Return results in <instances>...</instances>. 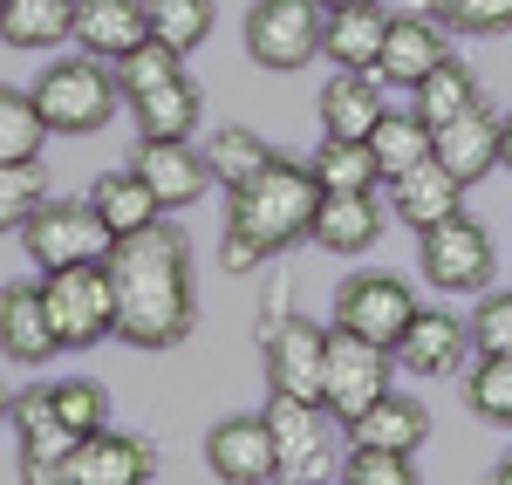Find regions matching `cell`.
<instances>
[{
  "mask_svg": "<svg viewBox=\"0 0 512 485\" xmlns=\"http://www.w3.org/2000/svg\"><path fill=\"white\" fill-rule=\"evenodd\" d=\"M110 287H117V342L130 349H178L198 328L192 246L178 226L151 219L144 233L110 246Z\"/></svg>",
  "mask_w": 512,
  "mask_h": 485,
  "instance_id": "1",
  "label": "cell"
},
{
  "mask_svg": "<svg viewBox=\"0 0 512 485\" xmlns=\"http://www.w3.org/2000/svg\"><path fill=\"white\" fill-rule=\"evenodd\" d=\"M315 205H321L315 171L301 158H280L274 151L246 185L226 192V226L246 233V240L274 260V253H287L294 240H315Z\"/></svg>",
  "mask_w": 512,
  "mask_h": 485,
  "instance_id": "2",
  "label": "cell"
},
{
  "mask_svg": "<svg viewBox=\"0 0 512 485\" xmlns=\"http://www.w3.org/2000/svg\"><path fill=\"white\" fill-rule=\"evenodd\" d=\"M123 89H117V69L96 62V55H69V62H48L35 76V110L48 123V137H89L117 117Z\"/></svg>",
  "mask_w": 512,
  "mask_h": 485,
  "instance_id": "3",
  "label": "cell"
},
{
  "mask_svg": "<svg viewBox=\"0 0 512 485\" xmlns=\"http://www.w3.org/2000/svg\"><path fill=\"white\" fill-rule=\"evenodd\" d=\"M41 301H48V322L62 349H96L117 335V287L110 267L89 260V267H62V274H41Z\"/></svg>",
  "mask_w": 512,
  "mask_h": 485,
  "instance_id": "4",
  "label": "cell"
},
{
  "mask_svg": "<svg viewBox=\"0 0 512 485\" xmlns=\"http://www.w3.org/2000/svg\"><path fill=\"white\" fill-rule=\"evenodd\" d=\"M260 356H267V383L287 397H321V369H328V328L287 308V287L274 281L267 322H260Z\"/></svg>",
  "mask_w": 512,
  "mask_h": 485,
  "instance_id": "5",
  "label": "cell"
},
{
  "mask_svg": "<svg viewBox=\"0 0 512 485\" xmlns=\"http://www.w3.org/2000/svg\"><path fill=\"white\" fill-rule=\"evenodd\" d=\"M417 267L437 294H485L492 274H499V253H492V233L472 212H451V219L417 233Z\"/></svg>",
  "mask_w": 512,
  "mask_h": 485,
  "instance_id": "6",
  "label": "cell"
},
{
  "mask_svg": "<svg viewBox=\"0 0 512 485\" xmlns=\"http://www.w3.org/2000/svg\"><path fill=\"white\" fill-rule=\"evenodd\" d=\"M21 246L41 274H62V267H89V260H110L117 233L96 219L89 199H41L35 219L21 226Z\"/></svg>",
  "mask_w": 512,
  "mask_h": 485,
  "instance_id": "7",
  "label": "cell"
},
{
  "mask_svg": "<svg viewBox=\"0 0 512 485\" xmlns=\"http://www.w3.org/2000/svg\"><path fill=\"white\" fill-rule=\"evenodd\" d=\"M321 21H328V7H315V0H253L246 7V55L274 76H294L321 55Z\"/></svg>",
  "mask_w": 512,
  "mask_h": 485,
  "instance_id": "8",
  "label": "cell"
},
{
  "mask_svg": "<svg viewBox=\"0 0 512 485\" xmlns=\"http://www.w3.org/2000/svg\"><path fill=\"white\" fill-rule=\"evenodd\" d=\"M390 349H376L369 335H349V328H328V369H321V404L335 424H355L362 410L390 390Z\"/></svg>",
  "mask_w": 512,
  "mask_h": 485,
  "instance_id": "9",
  "label": "cell"
},
{
  "mask_svg": "<svg viewBox=\"0 0 512 485\" xmlns=\"http://www.w3.org/2000/svg\"><path fill=\"white\" fill-rule=\"evenodd\" d=\"M417 322V294L403 274H349V281L335 287V328H349V335H369L376 349H390L410 335Z\"/></svg>",
  "mask_w": 512,
  "mask_h": 485,
  "instance_id": "10",
  "label": "cell"
},
{
  "mask_svg": "<svg viewBox=\"0 0 512 485\" xmlns=\"http://www.w3.org/2000/svg\"><path fill=\"white\" fill-rule=\"evenodd\" d=\"M205 472L219 485H280V445L267 417H226L205 431Z\"/></svg>",
  "mask_w": 512,
  "mask_h": 485,
  "instance_id": "11",
  "label": "cell"
},
{
  "mask_svg": "<svg viewBox=\"0 0 512 485\" xmlns=\"http://www.w3.org/2000/svg\"><path fill=\"white\" fill-rule=\"evenodd\" d=\"M260 417H267V431H274V445H280V465L294 479H321V465L335 451V417H328V404L321 397H287V390H274Z\"/></svg>",
  "mask_w": 512,
  "mask_h": 485,
  "instance_id": "12",
  "label": "cell"
},
{
  "mask_svg": "<svg viewBox=\"0 0 512 485\" xmlns=\"http://www.w3.org/2000/svg\"><path fill=\"white\" fill-rule=\"evenodd\" d=\"M14 438H21V485H62V465L76 458V431L62 424V410L48 390L14 397Z\"/></svg>",
  "mask_w": 512,
  "mask_h": 485,
  "instance_id": "13",
  "label": "cell"
},
{
  "mask_svg": "<svg viewBox=\"0 0 512 485\" xmlns=\"http://www.w3.org/2000/svg\"><path fill=\"white\" fill-rule=\"evenodd\" d=\"M130 164H137V178L151 185L158 212H185V205H198L205 185H212L205 151H192V137H137Z\"/></svg>",
  "mask_w": 512,
  "mask_h": 485,
  "instance_id": "14",
  "label": "cell"
},
{
  "mask_svg": "<svg viewBox=\"0 0 512 485\" xmlns=\"http://www.w3.org/2000/svg\"><path fill=\"white\" fill-rule=\"evenodd\" d=\"M444 55H451V28L431 7L424 14H390V35H383V55H376V82L383 89H417Z\"/></svg>",
  "mask_w": 512,
  "mask_h": 485,
  "instance_id": "15",
  "label": "cell"
},
{
  "mask_svg": "<svg viewBox=\"0 0 512 485\" xmlns=\"http://www.w3.org/2000/svg\"><path fill=\"white\" fill-rule=\"evenodd\" d=\"M158 479V451L130 431H89L76 445V458L62 465V485H151Z\"/></svg>",
  "mask_w": 512,
  "mask_h": 485,
  "instance_id": "16",
  "label": "cell"
},
{
  "mask_svg": "<svg viewBox=\"0 0 512 485\" xmlns=\"http://www.w3.org/2000/svg\"><path fill=\"white\" fill-rule=\"evenodd\" d=\"M0 349L21 369H41L48 356H62L48 301H41V281H0Z\"/></svg>",
  "mask_w": 512,
  "mask_h": 485,
  "instance_id": "17",
  "label": "cell"
},
{
  "mask_svg": "<svg viewBox=\"0 0 512 485\" xmlns=\"http://www.w3.org/2000/svg\"><path fill=\"white\" fill-rule=\"evenodd\" d=\"M431 158L458 178V185H478L485 171H499V117L492 103H478L465 117H444L431 130Z\"/></svg>",
  "mask_w": 512,
  "mask_h": 485,
  "instance_id": "18",
  "label": "cell"
},
{
  "mask_svg": "<svg viewBox=\"0 0 512 485\" xmlns=\"http://www.w3.org/2000/svg\"><path fill=\"white\" fill-rule=\"evenodd\" d=\"M151 41L144 0H76V48L96 62H123L130 48Z\"/></svg>",
  "mask_w": 512,
  "mask_h": 485,
  "instance_id": "19",
  "label": "cell"
},
{
  "mask_svg": "<svg viewBox=\"0 0 512 485\" xmlns=\"http://www.w3.org/2000/svg\"><path fill=\"white\" fill-rule=\"evenodd\" d=\"M465 356H472V328L444 308H431V315L417 308L410 335L396 342V369H410V376H458Z\"/></svg>",
  "mask_w": 512,
  "mask_h": 485,
  "instance_id": "20",
  "label": "cell"
},
{
  "mask_svg": "<svg viewBox=\"0 0 512 485\" xmlns=\"http://www.w3.org/2000/svg\"><path fill=\"white\" fill-rule=\"evenodd\" d=\"M390 103H383V82L362 76V69H335L328 89H321L315 117H321V137H355V144H369V130L383 117Z\"/></svg>",
  "mask_w": 512,
  "mask_h": 485,
  "instance_id": "21",
  "label": "cell"
},
{
  "mask_svg": "<svg viewBox=\"0 0 512 485\" xmlns=\"http://www.w3.org/2000/svg\"><path fill=\"white\" fill-rule=\"evenodd\" d=\"M390 212L403 219V226H437V219H451V212H465V185L444 171L437 158L410 164V171H396L390 178Z\"/></svg>",
  "mask_w": 512,
  "mask_h": 485,
  "instance_id": "22",
  "label": "cell"
},
{
  "mask_svg": "<svg viewBox=\"0 0 512 485\" xmlns=\"http://www.w3.org/2000/svg\"><path fill=\"white\" fill-rule=\"evenodd\" d=\"M383 35H390L383 0H369V7H328V21H321V55H328L335 69H362V76H376Z\"/></svg>",
  "mask_w": 512,
  "mask_h": 485,
  "instance_id": "23",
  "label": "cell"
},
{
  "mask_svg": "<svg viewBox=\"0 0 512 485\" xmlns=\"http://www.w3.org/2000/svg\"><path fill=\"white\" fill-rule=\"evenodd\" d=\"M342 438L369 445V451H417L431 438V410L417 404V397H403V390H383L355 424H342Z\"/></svg>",
  "mask_w": 512,
  "mask_h": 485,
  "instance_id": "24",
  "label": "cell"
},
{
  "mask_svg": "<svg viewBox=\"0 0 512 485\" xmlns=\"http://www.w3.org/2000/svg\"><path fill=\"white\" fill-rule=\"evenodd\" d=\"M383 240V205L376 192H321L315 205V246L321 253H369Z\"/></svg>",
  "mask_w": 512,
  "mask_h": 485,
  "instance_id": "25",
  "label": "cell"
},
{
  "mask_svg": "<svg viewBox=\"0 0 512 485\" xmlns=\"http://www.w3.org/2000/svg\"><path fill=\"white\" fill-rule=\"evenodd\" d=\"M0 41L28 48V55L76 41V0H7L0 7Z\"/></svg>",
  "mask_w": 512,
  "mask_h": 485,
  "instance_id": "26",
  "label": "cell"
},
{
  "mask_svg": "<svg viewBox=\"0 0 512 485\" xmlns=\"http://www.w3.org/2000/svg\"><path fill=\"white\" fill-rule=\"evenodd\" d=\"M89 205H96V219L130 240V233H144L151 219H158V199H151V185L137 178V164H123V171H103L96 185H89Z\"/></svg>",
  "mask_w": 512,
  "mask_h": 485,
  "instance_id": "27",
  "label": "cell"
},
{
  "mask_svg": "<svg viewBox=\"0 0 512 485\" xmlns=\"http://www.w3.org/2000/svg\"><path fill=\"white\" fill-rule=\"evenodd\" d=\"M130 117H137V137H192L205 123V96H198L192 76H178L164 89H151V96H137Z\"/></svg>",
  "mask_w": 512,
  "mask_h": 485,
  "instance_id": "28",
  "label": "cell"
},
{
  "mask_svg": "<svg viewBox=\"0 0 512 485\" xmlns=\"http://www.w3.org/2000/svg\"><path fill=\"white\" fill-rule=\"evenodd\" d=\"M308 171H315L321 192H376V185H383L376 151H369V144H355V137H321L315 158H308Z\"/></svg>",
  "mask_w": 512,
  "mask_h": 485,
  "instance_id": "29",
  "label": "cell"
},
{
  "mask_svg": "<svg viewBox=\"0 0 512 485\" xmlns=\"http://www.w3.org/2000/svg\"><path fill=\"white\" fill-rule=\"evenodd\" d=\"M410 96H417L410 110H417V117L431 123V130H437L444 117H465V110H478V103H485V89H478V76L465 69V62H458V55H444V62H437V69H431L424 82H417Z\"/></svg>",
  "mask_w": 512,
  "mask_h": 485,
  "instance_id": "30",
  "label": "cell"
},
{
  "mask_svg": "<svg viewBox=\"0 0 512 485\" xmlns=\"http://www.w3.org/2000/svg\"><path fill=\"white\" fill-rule=\"evenodd\" d=\"M274 158V144L260 137V130H246V123H219V130H205V171H212V185H246L260 164Z\"/></svg>",
  "mask_w": 512,
  "mask_h": 485,
  "instance_id": "31",
  "label": "cell"
},
{
  "mask_svg": "<svg viewBox=\"0 0 512 485\" xmlns=\"http://www.w3.org/2000/svg\"><path fill=\"white\" fill-rule=\"evenodd\" d=\"M369 151L383 164V185H390L396 171H410V164L431 158V123L417 117V110H383L376 130H369Z\"/></svg>",
  "mask_w": 512,
  "mask_h": 485,
  "instance_id": "32",
  "label": "cell"
},
{
  "mask_svg": "<svg viewBox=\"0 0 512 485\" xmlns=\"http://www.w3.org/2000/svg\"><path fill=\"white\" fill-rule=\"evenodd\" d=\"M41 144H48V123L35 110V89L0 82V164H41Z\"/></svg>",
  "mask_w": 512,
  "mask_h": 485,
  "instance_id": "33",
  "label": "cell"
},
{
  "mask_svg": "<svg viewBox=\"0 0 512 485\" xmlns=\"http://www.w3.org/2000/svg\"><path fill=\"white\" fill-rule=\"evenodd\" d=\"M144 14H151V41L178 48V55H192L198 41L212 35V21H219L212 0H144Z\"/></svg>",
  "mask_w": 512,
  "mask_h": 485,
  "instance_id": "34",
  "label": "cell"
},
{
  "mask_svg": "<svg viewBox=\"0 0 512 485\" xmlns=\"http://www.w3.org/2000/svg\"><path fill=\"white\" fill-rule=\"evenodd\" d=\"M465 410L478 424L512 431V356H478L472 376H465Z\"/></svg>",
  "mask_w": 512,
  "mask_h": 485,
  "instance_id": "35",
  "label": "cell"
},
{
  "mask_svg": "<svg viewBox=\"0 0 512 485\" xmlns=\"http://www.w3.org/2000/svg\"><path fill=\"white\" fill-rule=\"evenodd\" d=\"M110 69H117L123 103H137V96H151V89H164V82L185 76V55H178V48H164V41H144V48H130L123 62H110Z\"/></svg>",
  "mask_w": 512,
  "mask_h": 485,
  "instance_id": "36",
  "label": "cell"
},
{
  "mask_svg": "<svg viewBox=\"0 0 512 485\" xmlns=\"http://www.w3.org/2000/svg\"><path fill=\"white\" fill-rule=\"evenodd\" d=\"M41 199H48L41 164H0V233H21Z\"/></svg>",
  "mask_w": 512,
  "mask_h": 485,
  "instance_id": "37",
  "label": "cell"
},
{
  "mask_svg": "<svg viewBox=\"0 0 512 485\" xmlns=\"http://www.w3.org/2000/svg\"><path fill=\"white\" fill-rule=\"evenodd\" d=\"M48 397H55L62 424H69L76 438H89V431H103V424H110V390H103V383H89V376H69V383H55Z\"/></svg>",
  "mask_w": 512,
  "mask_h": 485,
  "instance_id": "38",
  "label": "cell"
},
{
  "mask_svg": "<svg viewBox=\"0 0 512 485\" xmlns=\"http://www.w3.org/2000/svg\"><path fill=\"white\" fill-rule=\"evenodd\" d=\"M451 35H512V0H424Z\"/></svg>",
  "mask_w": 512,
  "mask_h": 485,
  "instance_id": "39",
  "label": "cell"
},
{
  "mask_svg": "<svg viewBox=\"0 0 512 485\" xmlns=\"http://www.w3.org/2000/svg\"><path fill=\"white\" fill-rule=\"evenodd\" d=\"M465 328H472L478 356H512V287H485Z\"/></svg>",
  "mask_w": 512,
  "mask_h": 485,
  "instance_id": "40",
  "label": "cell"
},
{
  "mask_svg": "<svg viewBox=\"0 0 512 485\" xmlns=\"http://www.w3.org/2000/svg\"><path fill=\"white\" fill-rule=\"evenodd\" d=\"M335 485H417V465H410V451L349 445V458H342V479H335Z\"/></svg>",
  "mask_w": 512,
  "mask_h": 485,
  "instance_id": "41",
  "label": "cell"
},
{
  "mask_svg": "<svg viewBox=\"0 0 512 485\" xmlns=\"http://www.w3.org/2000/svg\"><path fill=\"white\" fill-rule=\"evenodd\" d=\"M219 267H226V274H260V267H267V253L246 240V233L226 226V233H219Z\"/></svg>",
  "mask_w": 512,
  "mask_h": 485,
  "instance_id": "42",
  "label": "cell"
},
{
  "mask_svg": "<svg viewBox=\"0 0 512 485\" xmlns=\"http://www.w3.org/2000/svg\"><path fill=\"white\" fill-rule=\"evenodd\" d=\"M499 164L512 171V117H499Z\"/></svg>",
  "mask_w": 512,
  "mask_h": 485,
  "instance_id": "43",
  "label": "cell"
},
{
  "mask_svg": "<svg viewBox=\"0 0 512 485\" xmlns=\"http://www.w3.org/2000/svg\"><path fill=\"white\" fill-rule=\"evenodd\" d=\"M492 485H512V451L499 458V472H492Z\"/></svg>",
  "mask_w": 512,
  "mask_h": 485,
  "instance_id": "44",
  "label": "cell"
},
{
  "mask_svg": "<svg viewBox=\"0 0 512 485\" xmlns=\"http://www.w3.org/2000/svg\"><path fill=\"white\" fill-rule=\"evenodd\" d=\"M0 424H14V397H7V383H0Z\"/></svg>",
  "mask_w": 512,
  "mask_h": 485,
  "instance_id": "45",
  "label": "cell"
},
{
  "mask_svg": "<svg viewBox=\"0 0 512 485\" xmlns=\"http://www.w3.org/2000/svg\"><path fill=\"white\" fill-rule=\"evenodd\" d=\"M315 7H369V0H315Z\"/></svg>",
  "mask_w": 512,
  "mask_h": 485,
  "instance_id": "46",
  "label": "cell"
},
{
  "mask_svg": "<svg viewBox=\"0 0 512 485\" xmlns=\"http://www.w3.org/2000/svg\"><path fill=\"white\" fill-rule=\"evenodd\" d=\"M280 485H321V479H280Z\"/></svg>",
  "mask_w": 512,
  "mask_h": 485,
  "instance_id": "47",
  "label": "cell"
},
{
  "mask_svg": "<svg viewBox=\"0 0 512 485\" xmlns=\"http://www.w3.org/2000/svg\"><path fill=\"white\" fill-rule=\"evenodd\" d=\"M0 7H7V0H0Z\"/></svg>",
  "mask_w": 512,
  "mask_h": 485,
  "instance_id": "48",
  "label": "cell"
}]
</instances>
